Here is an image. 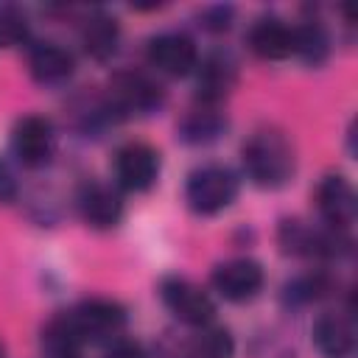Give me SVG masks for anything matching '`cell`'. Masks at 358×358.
I'll use <instances>...</instances> for the list:
<instances>
[{"label":"cell","instance_id":"6da1fadb","mask_svg":"<svg viewBox=\"0 0 358 358\" xmlns=\"http://www.w3.org/2000/svg\"><path fill=\"white\" fill-rule=\"evenodd\" d=\"M294 148L277 129H257L243 143V168L260 187H280L294 173Z\"/></svg>","mask_w":358,"mask_h":358},{"label":"cell","instance_id":"7a4b0ae2","mask_svg":"<svg viewBox=\"0 0 358 358\" xmlns=\"http://www.w3.org/2000/svg\"><path fill=\"white\" fill-rule=\"evenodd\" d=\"M238 196V176L224 165H204L190 173L185 199L193 213L199 215H215L224 207H229Z\"/></svg>","mask_w":358,"mask_h":358},{"label":"cell","instance_id":"3957f363","mask_svg":"<svg viewBox=\"0 0 358 358\" xmlns=\"http://www.w3.org/2000/svg\"><path fill=\"white\" fill-rule=\"evenodd\" d=\"M162 103V87L143 73H117L109 81L106 112L115 115H145Z\"/></svg>","mask_w":358,"mask_h":358},{"label":"cell","instance_id":"277c9868","mask_svg":"<svg viewBox=\"0 0 358 358\" xmlns=\"http://www.w3.org/2000/svg\"><path fill=\"white\" fill-rule=\"evenodd\" d=\"M159 296L165 302V308L185 324H193V327H204L213 316H215V305L213 299L199 288L193 285L190 280L185 277H165L159 282Z\"/></svg>","mask_w":358,"mask_h":358},{"label":"cell","instance_id":"5b68a950","mask_svg":"<svg viewBox=\"0 0 358 358\" xmlns=\"http://www.w3.org/2000/svg\"><path fill=\"white\" fill-rule=\"evenodd\" d=\"M70 322L76 327V333L81 336V341H101V338H112L123 330L126 324V310L123 305L112 302V299H87L78 308H73Z\"/></svg>","mask_w":358,"mask_h":358},{"label":"cell","instance_id":"8992f818","mask_svg":"<svg viewBox=\"0 0 358 358\" xmlns=\"http://www.w3.org/2000/svg\"><path fill=\"white\" fill-rule=\"evenodd\" d=\"M11 151L28 168L45 165L53 154V126H50V120H45L42 115L20 117L14 123V131H11Z\"/></svg>","mask_w":358,"mask_h":358},{"label":"cell","instance_id":"52a82bcc","mask_svg":"<svg viewBox=\"0 0 358 358\" xmlns=\"http://www.w3.org/2000/svg\"><path fill=\"white\" fill-rule=\"evenodd\" d=\"M115 176L120 187L143 193L159 176V154L145 143H126L115 154Z\"/></svg>","mask_w":358,"mask_h":358},{"label":"cell","instance_id":"ba28073f","mask_svg":"<svg viewBox=\"0 0 358 358\" xmlns=\"http://www.w3.org/2000/svg\"><path fill=\"white\" fill-rule=\"evenodd\" d=\"M148 62L168 76H187L199 64V50L196 42L187 34H157L148 42Z\"/></svg>","mask_w":358,"mask_h":358},{"label":"cell","instance_id":"9c48e42d","mask_svg":"<svg viewBox=\"0 0 358 358\" xmlns=\"http://www.w3.org/2000/svg\"><path fill=\"white\" fill-rule=\"evenodd\" d=\"M213 288L229 302H246L263 288V268L249 257L221 263L213 271Z\"/></svg>","mask_w":358,"mask_h":358},{"label":"cell","instance_id":"30bf717a","mask_svg":"<svg viewBox=\"0 0 358 358\" xmlns=\"http://www.w3.org/2000/svg\"><path fill=\"white\" fill-rule=\"evenodd\" d=\"M316 204H319L322 218L330 224V229H341L344 232L355 221V190L338 173H330V176H324L319 182Z\"/></svg>","mask_w":358,"mask_h":358},{"label":"cell","instance_id":"8fae6325","mask_svg":"<svg viewBox=\"0 0 358 358\" xmlns=\"http://www.w3.org/2000/svg\"><path fill=\"white\" fill-rule=\"evenodd\" d=\"M78 210L92 229H112L123 218V199L115 187L92 182L78 193Z\"/></svg>","mask_w":358,"mask_h":358},{"label":"cell","instance_id":"7c38bea8","mask_svg":"<svg viewBox=\"0 0 358 358\" xmlns=\"http://www.w3.org/2000/svg\"><path fill=\"white\" fill-rule=\"evenodd\" d=\"M249 50L266 62H280L294 53V28H288L280 17H260L249 28Z\"/></svg>","mask_w":358,"mask_h":358},{"label":"cell","instance_id":"4fadbf2b","mask_svg":"<svg viewBox=\"0 0 358 358\" xmlns=\"http://www.w3.org/2000/svg\"><path fill=\"white\" fill-rule=\"evenodd\" d=\"M313 344L324 358H347L355 347V327L344 313H322L313 322Z\"/></svg>","mask_w":358,"mask_h":358},{"label":"cell","instance_id":"5bb4252c","mask_svg":"<svg viewBox=\"0 0 358 358\" xmlns=\"http://www.w3.org/2000/svg\"><path fill=\"white\" fill-rule=\"evenodd\" d=\"M238 81V62L229 53H210L199 70V98L213 106Z\"/></svg>","mask_w":358,"mask_h":358},{"label":"cell","instance_id":"9a60e30c","mask_svg":"<svg viewBox=\"0 0 358 358\" xmlns=\"http://www.w3.org/2000/svg\"><path fill=\"white\" fill-rule=\"evenodd\" d=\"M28 67H31V76L39 81V84H59L64 78L73 76V56L56 45V42H39L36 48H31V56H28Z\"/></svg>","mask_w":358,"mask_h":358},{"label":"cell","instance_id":"2e32d148","mask_svg":"<svg viewBox=\"0 0 358 358\" xmlns=\"http://www.w3.org/2000/svg\"><path fill=\"white\" fill-rule=\"evenodd\" d=\"M81 42H84V50L103 62L109 59L115 50H117V42H120V28H117V20L109 17V14H95L84 22V31H81Z\"/></svg>","mask_w":358,"mask_h":358},{"label":"cell","instance_id":"e0dca14e","mask_svg":"<svg viewBox=\"0 0 358 358\" xmlns=\"http://www.w3.org/2000/svg\"><path fill=\"white\" fill-rule=\"evenodd\" d=\"M81 336L76 333L73 322L67 313L56 316L48 322V327L42 330V350L50 355V358H78V350H81Z\"/></svg>","mask_w":358,"mask_h":358},{"label":"cell","instance_id":"ac0fdd59","mask_svg":"<svg viewBox=\"0 0 358 358\" xmlns=\"http://www.w3.org/2000/svg\"><path fill=\"white\" fill-rule=\"evenodd\" d=\"M224 129H227V120H224L221 112H215V109H196V112H190L179 123L176 134L185 143H190V145H201V143L218 140L224 134Z\"/></svg>","mask_w":358,"mask_h":358},{"label":"cell","instance_id":"d6986e66","mask_svg":"<svg viewBox=\"0 0 358 358\" xmlns=\"http://www.w3.org/2000/svg\"><path fill=\"white\" fill-rule=\"evenodd\" d=\"M294 53L308 64H322L330 53V36L319 22H305L294 28Z\"/></svg>","mask_w":358,"mask_h":358},{"label":"cell","instance_id":"ffe728a7","mask_svg":"<svg viewBox=\"0 0 358 358\" xmlns=\"http://www.w3.org/2000/svg\"><path fill=\"white\" fill-rule=\"evenodd\" d=\"M232 355H235V341L224 327L201 330L187 347V358H232Z\"/></svg>","mask_w":358,"mask_h":358},{"label":"cell","instance_id":"44dd1931","mask_svg":"<svg viewBox=\"0 0 358 358\" xmlns=\"http://www.w3.org/2000/svg\"><path fill=\"white\" fill-rule=\"evenodd\" d=\"M324 294H327V277L324 274H305V277H296L294 282L285 285V302H291V305H305V302H313Z\"/></svg>","mask_w":358,"mask_h":358},{"label":"cell","instance_id":"7402d4cb","mask_svg":"<svg viewBox=\"0 0 358 358\" xmlns=\"http://www.w3.org/2000/svg\"><path fill=\"white\" fill-rule=\"evenodd\" d=\"M28 39V20L17 8H0V48H17Z\"/></svg>","mask_w":358,"mask_h":358},{"label":"cell","instance_id":"603a6c76","mask_svg":"<svg viewBox=\"0 0 358 358\" xmlns=\"http://www.w3.org/2000/svg\"><path fill=\"white\" fill-rule=\"evenodd\" d=\"M232 17H235V8L232 6H224V3H218V6H207L201 14H199V20H201V28H207V31H227L229 25H232Z\"/></svg>","mask_w":358,"mask_h":358},{"label":"cell","instance_id":"cb8c5ba5","mask_svg":"<svg viewBox=\"0 0 358 358\" xmlns=\"http://www.w3.org/2000/svg\"><path fill=\"white\" fill-rule=\"evenodd\" d=\"M103 358H145V352H143V347H140L137 341L120 338V341H115V344L106 350Z\"/></svg>","mask_w":358,"mask_h":358},{"label":"cell","instance_id":"d4e9b609","mask_svg":"<svg viewBox=\"0 0 358 358\" xmlns=\"http://www.w3.org/2000/svg\"><path fill=\"white\" fill-rule=\"evenodd\" d=\"M17 199V179L6 162H0V204H8Z\"/></svg>","mask_w":358,"mask_h":358}]
</instances>
